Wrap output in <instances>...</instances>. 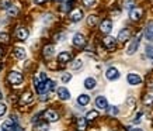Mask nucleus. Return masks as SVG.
<instances>
[{"label":"nucleus","mask_w":153,"mask_h":131,"mask_svg":"<svg viewBox=\"0 0 153 131\" xmlns=\"http://www.w3.org/2000/svg\"><path fill=\"white\" fill-rule=\"evenodd\" d=\"M23 81H24V76H23L20 72L13 71L9 73V82H10L11 85H20Z\"/></svg>","instance_id":"1"},{"label":"nucleus","mask_w":153,"mask_h":131,"mask_svg":"<svg viewBox=\"0 0 153 131\" xmlns=\"http://www.w3.org/2000/svg\"><path fill=\"white\" fill-rule=\"evenodd\" d=\"M139 41H141V35H138V37H135V38L131 40V42H129V45H128V48H127L128 55H133L135 52H136L138 47H139Z\"/></svg>","instance_id":"2"},{"label":"nucleus","mask_w":153,"mask_h":131,"mask_svg":"<svg viewBox=\"0 0 153 131\" xmlns=\"http://www.w3.org/2000/svg\"><path fill=\"white\" fill-rule=\"evenodd\" d=\"M44 117H45V119H47V121H49V123H55V121H58L59 114H58V111L49 109V110H47V111L44 113Z\"/></svg>","instance_id":"3"},{"label":"nucleus","mask_w":153,"mask_h":131,"mask_svg":"<svg viewBox=\"0 0 153 131\" xmlns=\"http://www.w3.org/2000/svg\"><path fill=\"white\" fill-rule=\"evenodd\" d=\"M127 81H128V83H129L131 86H136V85H141V82H142V78L139 76L138 73H128Z\"/></svg>","instance_id":"4"},{"label":"nucleus","mask_w":153,"mask_h":131,"mask_svg":"<svg viewBox=\"0 0 153 131\" xmlns=\"http://www.w3.org/2000/svg\"><path fill=\"white\" fill-rule=\"evenodd\" d=\"M106 78L108 81H115L119 78V71L117 68H108L106 72Z\"/></svg>","instance_id":"5"},{"label":"nucleus","mask_w":153,"mask_h":131,"mask_svg":"<svg viewBox=\"0 0 153 131\" xmlns=\"http://www.w3.org/2000/svg\"><path fill=\"white\" fill-rule=\"evenodd\" d=\"M73 45L74 47H85L86 45V38H85V35L83 34H74V37H73Z\"/></svg>","instance_id":"6"},{"label":"nucleus","mask_w":153,"mask_h":131,"mask_svg":"<svg viewBox=\"0 0 153 131\" xmlns=\"http://www.w3.org/2000/svg\"><path fill=\"white\" fill-rule=\"evenodd\" d=\"M142 14H143V11H142V9H139V7H133V9L129 11V17H131V20H133V21L141 20Z\"/></svg>","instance_id":"7"},{"label":"nucleus","mask_w":153,"mask_h":131,"mask_svg":"<svg viewBox=\"0 0 153 131\" xmlns=\"http://www.w3.org/2000/svg\"><path fill=\"white\" fill-rule=\"evenodd\" d=\"M112 30V23L111 20H103L100 24V31L103 34H108Z\"/></svg>","instance_id":"8"},{"label":"nucleus","mask_w":153,"mask_h":131,"mask_svg":"<svg viewBox=\"0 0 153 131\" xmlns=\"http://www.w3.org/2000/svg\"><path fill=\"white\" fill-rule=\"evenodd\" d=\"M95 106L101 110H106L110 107V106H108V102H107V99L104 97V96H98V97L95 99Z\"/></svg>","instance_id":"9"},{"label":"nucleus","mask_w":153,"mask_h":131,"mask_svg":"<svg viewBox=\"0 0 153 131\" xmlns=\"http://www.w3.org/2000/svg\"><path fill=\"white\" fill-rule=\"evenodd\" d=\"M83 18V11L80 9H74L73 11H70V20L73 23H77Z\"/></svg>","instance_id":"10"},{"label":"nucleus","mask_w":153,"mask_h":131,"mask_svg":"<svg viewBox=\"0 0 153 131\" xmlns=\"http://www.w3.org/2000/svg\"><path fill=\"white\" fill-rule=\"evenodd\" d=\"M16 35H17V38L20 40V41H24V40L28 38V35H30V33H28V30H27V28L20 27V28H17Z\"/></svg>","instance_id":"11"},{"label":"nucleus","mask_w":153,"mask_h":131,"mask_svg":"<svg viewBox=\"0 0 153 131\" xmlns=\"http://www.w3.org/2000/svg\"><path fill=\"white\" fill-rule=\"evenodd\" d=\"M70 59H72V54L68 52V51H63V52H60V54L58 55V61L60 64H68Z\"/></svg>","instance_id":"12"},{"label":"nucleus","mask_w":153,"mask_h":131,"mask_svg":"<svg viewBox=\"0 0 153 131\" xmlns=\"http://www.w3.org/2000/svg\"><path fill=\"white\" fill-rule=\"evenodd\" d=\"M103 42H104V45H106V48H108V49H114V48H115L117 40L114 38V37H106V38L103 40Z\"/></svg>","instance_id":"13"},{"label":"nucleus","mask_w":153,"mask_h":131,"mask_svg":"<svg viewBox=\"0 0 153 131\" xmlns=\"http://www.w3.org/2000/svg\"><path fill=\"white\" fill-rule=\"evenodd\" d=\"M32 93L31 92H26V93H23L21 94V97H20V103L21 104H28V103H31L32 102Z\"/></svg>","instance_id":"14"},{"label":"nucleus","mask_w":153,"mask_h":131,"mask_svg":"<svg viewBox=\"0 0 153 131\" xmlns=\"http://www.w3.org/2000/svg\"><path fill=\"white\" fill-rule=\"evenodd\" d=\"M58 96L62 100H68V99H70V93H69V90L66 89V87H59L58 89Z\"/></svg>","instance_id":"15"},{"label":"nucleus","mask_w":153,"mask_h":131,"mask_svg":"<svg viewBox=\"0 0 153 131\" xmlns=\"http://www.w3.org/2000/svg\"><path fill=\"white\" fill-rule=\"evenodd\" d=\"M145 37L148 41H153V23H149L148 27L145 28Z\"/></svg>","instance_id":"16"},{"label":"nucleus","mask_w":153,"mask_h":131,"mask_svg":"<svg viewBox=\"0 0 153 131\" xmlns=\"http://www.w3.org/2000/svg\"><path fill=\"white\" fill-rule=\"evenodd\" d=\"M129 35H131L129 30H128V28H124V30H121L119 34H118V40H119L121 42H125V41L129 38Z\"/></svg>","instance_id":"17"},{"label":"nucleus","mask_w":153,"mask_h":131,"mask_svg":"<svg viewBox=\"0 0 153 131\" xmlns=\"http://www.w3.org/2000/svg\"><path fill=\"white\" fill-rule=\"evenodd\" d=\"M13 54H14V56H16L17 59H24V58H26V49L17 47V48H14Z\"/></svg>","instance_id":"18"},{"label":"nucleus","mask_w":153,"mask_h":131,"mask_svg":"<svg viewBox=\"0 0 153 131\" xmlns=\"http://www.w3.org/2000/svg\"><path fill=\"white\" fill-rule=\"evenodd\" d=\"M13 123H14V121L11 120V117L10 119H7L6 121H3V124H1V130L3 131H11L13 130V127H14Z\"/></svg>","instance_id":"19"},{"label":"nucleus","mask_w":153,"mask_h":131,"mask_svg":"<svg viewBox=\"0 0 153 131\" xmlns=\"http://www.w3.org/2000/svg\"><path fill=\"white\" fill-rule=\"evenodd\" d=\"M95 85H97V82H95L94 78H87V79L85 81V87L86 89H89V90L90 89H94Z\"/></svg>","instance_id":"20"},{"label":"nucleus","mask_w":153,"mask_h":131,"mask_svg":"<svg viewBox=\"0 0 153 131\" xmlns=\"http://www.w3.org/2000/svg\"><path fill=\"white\" fill-rule=\"evenodd\" d=\"M89 102H90L89 94H80L79 97H77V103L80 106H86V104H89Z\"/></svg>","instance_id":"21"},{"label":"nucleus","mask_w":153,"mask_h":131,"mask_svg":"<svg viewBox=\"0 0 153 131\" xmlns=\"http://www.w3.org/2000/svg\"><path fill=\"white\" fill-rule=\"evenodd\" d=\"M98 117V113L95 111V110H91V111H89L87 114H86V120L87 121H93V120H95Z\"/></svg>","instance_id":"22"},{"label":"nucleus","mask_w":153,"mask_h":131,"mask_svg":"<svg viewBox=\"0 0 153 131\" xmlns=\"http://www.w3.org/2000/svg\"><path fill=\"white\" fill-rule=\"evenodd\" d=\"M53 45H47L45 48H44V55L47 56V58H49V56H52L53 55Z\"/></svg>","instance_id":"23"},{"label":"nucleus","mask_w":153,"mask_h":131,"mask_svg":"<svg viewBox=\"0 0 153 131\" xmlns=\"http://www.w3.org/2000/svg\"><path fill=\"white\" fill-rule=\"evenodd\" d=\"M86 126H87V120L86 119H79L77 120V128H79V131H85Z\"/></svg>","instance_id":"24"},{"label":"nucleus","mask_w":153,"mask_h":131,"mask_svg":"<svg viewBox=\"0 0 153 131\" xmlns=\"http://www.w3.org/2000/svg\"><path fill=\"white\" fill-rule=\"evenodd\" d=\"M48 124L47 123H38L37 126L34 127V131H48Z\"/></svg>","instance_id":"25"},{"label":"nucleus","mask_w":153,"mask_h":131,"mask_svg":"<svg viewBox=\"0 0 153 131\" xmlns=\"http://www.w3.org/2000/svg\"><path fill=\"white\" fill-rule=\"evenodd\" d=\"M7 14H9V16H17V14H18V9H17V7H14V6H10V7H9V9H7Z\"/></svg>","instance_id":"26"},{"label":"nucleus","mask_w":153,"mask_h":131,"mask_svg":"<svg viewBox=\"0 0 153 131\" xmlns=\"http://www.w3.org/2000/svg\"><path fill=\"white\" fill-rule=\"evenodd\" d=\"M82 66H83V61L76 59V61H73V64H72V69H79Z\"/></svg>","instance_id":"27"},{"label":"nucleus","mask_w":153,"mask_h":131,"mask_svg":"<svg viewBox=\"0 0 153 131\" xmlns=\"http://www.w3.org/2000/svg\"><path fill=\"white\" fill-rule=\"evenodd\" d=\"M145 51H146V55H148V58L153 59V45H146Z\"/></svg>","instance_id":"28"},{"label":"nucleus","mask_w":153,"mask_h":131,"mask_svg":"<svg viewBox=\"0 0 153 131\" xmlns=\"http://www.w3.org/2000/svg\"><path fill=\"white\" fill-rule=\"evenodd\" d=\"M133 4H135L133 0H124V7H125V9L132 10V9H133Z\"/></svg>","instance_id":"29"},{"label":"nucleus","mask_w":153,"mask_h":131,"mask_svg":"<svg viewBox=\"0 0 153 131\" xmlns=\"http://www.w3.org/2000/svg\"><path fill=\"white\" fill-rule=\"evenodd\" d=\"M70 9H72V1H66V3H63L62 7H60V10L62 11H69Z\"/></svg>","instance_id":"30"},{"label":"nucleus","mask_w":153,"mask_h":131,"mask_svg":"<svg viewBox=\"0 0 153 131\" xmlns=\"http://www.w3.org/2000/svg\"><path fill=\"white\" fill-rule=\"evenodd\" d=\"M10 6H11L10 0H0V7H1V9H6V10H7Z\"/></svg>","instance_id":"31"},{"label":"nucleus","mask_w":153,"mask_h":131,"mask_svg":"<svg viewBox=\"0 0 153 131\" xmlns=\"http://www.w3.org/2000/svg\"><path fill=\"white\" fill-rule=\"evenodd\" d=\"M87 23H89V26H95L97 24V17L95 16H89V18H87Z\"/></svg>","instance_id":"32"},{"label":"nucleus","mask_w":153,"mask_h":131,"mask_svg":"<svg viewBox=\"0 0 153 131\" xmlns=\"http://www.w3.org/2000/svg\"><path fill=\"white\" fill-rule=\"evenodd\" d=\"M108 114H111V116H117L118 114V109H117L115 106H111V107H108Z\"/></svg>","instance_id":"33"},{"label":"nucleus","mask_w":153,"mask_h":131,"mask_svg":"<svg viewBox=\"0 0 153 131\" xmlns=\"http://www.w3.org/2000/svg\"><path fill=\"white\" fill-rule=\"evenodd\" d=\"M70 79H72V75H70V73H62V82L63 83H68Z\"/></svg>","instance_id":"34"},{"label":"nucleus","mask_w":153,"mask_h":131,"mask_svg":"<svg viewBox=\"0 0 153 131\" xmlns=\"http://www.w3.org/2000/svg\"><path fill=\"white\" fill-rule=\"evenodd\" d=\"M6 111H7V106L4 103H0V117L3 114H6Z\"/></svg>","instance_id":"35"},{"label":"nucleus","mask_w":153,"mask_h":131,"mask_svg":"<svg viewBox=\"0 0 153 131\" xmlns=\"http://www.w3.org/2000/svg\"><path fill=\"white\" fill-rule=\"evenodd\" d=\"M47 89L48 90H53L55 89V82L53 81H47Z\"/></svg>","instance_id":"36"},{"label":"nucleus","mask_w":153,"mask_h":131,"mask_svg":"<svg viewBox=\"0 0 153 131\" xmlns=\"http://www.w3.org/2000/svg\"><path fill=\"white\" fill-rule=\"evenodd\" d=\"M143 102H145V104H152V103H153V96H150V94H148L146 97L143 99Z\"/></svg>","instance_id":"37"},{"label":"nucleus","mask_w":153,"mask_h":131,"mask_svg":"<svg viewBox=\"0 0 153 131\" xmlns=\"http://www.w3.org/2000/svg\"><path fill=\"white\" fill-rule=\"evenodd\" d=\"M0 41H3V42H9V34H0Z\"/></svg>","instance_id":"38"},{"label":"nucleus","mask_w":153,"mask_h":131,"mask_svg":"<svg viewBox=\"0 0 153 131\" xmlns=\"http://www.w3.org/2000/svg\"><path fill=\"white\" fill-rule=\"evenodd\" d=\"M94 3H95V0H83V4H85L86 7H91Z\"/></svg>","instance_id":"39"},{"label":"nucleus","mask_w":153,"mask_h":131,"mask_svg":"<svg viewBox=\"0 0 153 131\" xmlns=\"http://www.w3.org/2000/svg\"><path fill=\"white\" fill-rule=\"evenodd\" d=\"M39 81H41V82H47V81H48V79H47V75H45L44 72H41V75H39Z\"/></svg>","instance_id":"40"},{"label":"nucleus","mask_w":153,"mask_h":131,"mask_svg":"<svg viewBox=\"0 0 153 131\" xmlns=\"http://www.w3.org/2000/svg\"><path fill=\"white\" fill-rule=\"evenodd\" d=\"M11 131H24V128H23V127H20V126H14Z\"/></svg>","instance_id":"41"},{"label":"nucleus","mask_w":153,"mask_h":131,"mask_svg":"<svg viewBox=\"0 0 153 131\" xmlns=\"http://www.w3.org/2000/svg\"><path fill=\"white\" fill-rule=\"evenodd\" d=\"M141 116H142V113H138L136 117H135V120H133V123H139V121H141Z\"/></svg>","instance_id":"42"},{"label":"nucleus","mask_w":153,"mask_h":131,"mask_svg":"<svg viewBox=\"0 0 153 131\" xmlns=\"http://www.w3.org/2000/svg\"><path fill=\"white\" fill-rule=\"evenodd\" d=\"M44 1H45V0H35V3H37V4H42Z\"/></svg>","instance_id":"43"},{"label":"nucleus","mask_w":153,"mask_h":131,"mask_svg":"<svg viewBox=\"0 0 153 131\" xmlns=\"http://www.w3.org/2000/svg\"><path fill=\"white\" fill-rule=\"evenodd\" d=\"M1 55H3V48L0 47V58H1Z\"/></svg>","instance_id":"44"},{"label":"nucleus","mask_w":153,"mask_h":131,"mask_svg":"<svg viewBox=\"0 0 153 131\" xmlns=\"http://www.w3.org/2000/svg\"><path fill=\"white\" fill-rule=\"evenodd\" d=\"M131 131H142V130H139V128H132Z\"/></svg>","instance_id":"45"},{"label":"nucleus","mask_w":153,"mask_h":131,"mask_svg":"<svg viewBox=\"0 0 153 131\" xmlns=\"http://www.w3.org/2000/svg\"><path fill=\"white\" fill-rule=\"evenodd\" d=\"M0 99H3V93L0 92Z\"/></svg>","instance_id":"46"},{"label":"nucleus","mask_w":153,"mask_h":131,"mask_svg":"<svg viewBox=\"0 0 153 131\" xmlns=\"http://www.w3.org/2000/svg\"><path fill=\"white\" fill-rule=\"evenodd\" d=\"M111 131H115V130H111Z\"/></svg>","instance_id":"47"}]
</instances>
